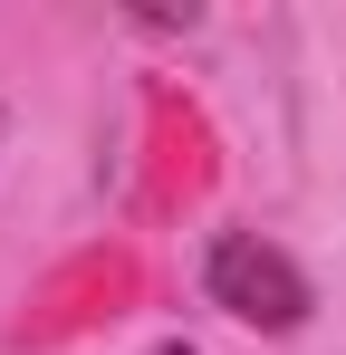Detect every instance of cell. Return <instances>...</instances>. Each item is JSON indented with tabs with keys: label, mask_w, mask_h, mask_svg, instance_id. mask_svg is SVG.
<instances>
[{
	"label": "cell",
	"mask_w": 346,
	"mask_h": 355,
	"mask_svg": "<svg viewBox=\"0 0 346 355\" xmlns=\"http://www.w3.org/2000/svg\"><path fill=\"white\" fill-rule=\"evenodd\" d=\"M202 288H212V307H231V317H240V327H260V336L308 327V307H318L308 269L288 259L279 240H260V231H222V240H212Z\"/></svg>",
	"instance_id": "1"
}]
</instances>
